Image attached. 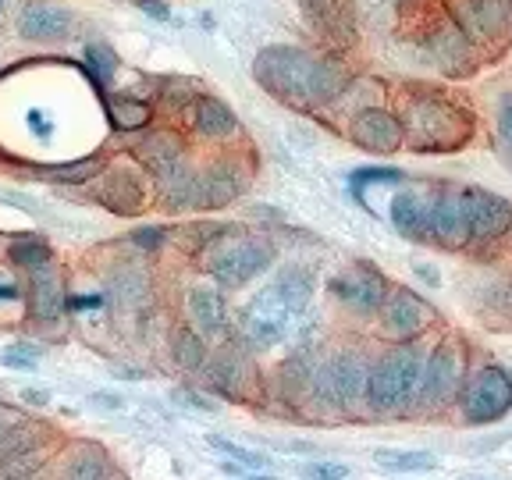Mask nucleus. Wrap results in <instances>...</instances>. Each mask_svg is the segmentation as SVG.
Instances as JSON below:
<instances>
[{"label": "nucleus", "instance_id": "f257e3e1", "mask_svg": "<svg viewBox=\"0 0 512 480\" xmlns=\"http://www.w3.org/2000/svg\"><path fill=\"white\" fill-rule=\"evenodd\" d=\"M253 75L274 100L299 111L331 104L345 89V72L338 64L299 47H264L253 61Z\"/></svg>", "mask_w": 512, "mask_h": 480}, {"label": "nucleus", "instance_id": "f03ea898", "mask_svg": "<svg viewBox=\"0 0 512 480\" xmlns=\"http://www.w3.org/2000/svg\"><path fill=\"white\" fill-rule=\"evenodd\" d=\"M313 299V274L306 267H285L267 288H260L239 313V331L249 349H274L285 342Z\"/></svg>", "mask_w": 512, "mask_h": 480}, {"label": "nucleus", "instance_id": "7ed1b4c3", "mask_svg": "<svg viewBox=\"0 0 512 480\" xmlns=\"http://www.w3.org/2000/svg\"><path fill=\"white\" fill-rule=\"evenodd\" d=\"M473 118L441 96H416L409 100L406 118H402V136L413 150H456L470 139Z\"/></svg>", "mask_w": 512, "mask_h": 480}, {"label": "nucleus", "instance_id": "20e7f679", "mask_svg": "<svg viewBox=\"0 0 512 480\" xmlns=\"http://www.w3.org/2000/svg\"><path fill=\"white\" fill-rule=\"evenodd\" d=\"M420 370H424V352L416 345H402L392 349L388 356L367 367V388L363 399L370 402V409L377 413H402L416 402L420 392Z\"/></svg>", "mask_w": 512, "mask_h": 480}, {"label": "nucleus", "instance_id": "39448f33", "mask_svg": "<svg viewBox=\"0 0 512 480\" xmlns=\"http://www.w3.org/2000/svg\"><path fill=\"white\" fill-rule=\"evenodd\" d=\"M274 264V246L264 239H242L235 235L232 242H214L207 253V274L224 288H242L256 278V274L271 271Z\"/></svg>", "mask_w": 512, "mask_h": 480}, {"label": "nucleus", "instance_id": "423d86ee", "mask_svg": "<svg viewBox=\"0 0 512 480\" xmlns=\"http://www.w3.org/2000/svg\"><path fill=\"white\" fill-rule=\"evenodd\" d=\"M363 388H367V363L356 352H335L320 367H313L310 392L324 409H352L363 399Z\"/></svg>", "mask_w": 512, "mask_h": 480}, {"label": "nucleus", "instance_id": "0eeeda50", "mask_svg": "<svg viewBox=\"0 0 512 480\" xmlns=\"http://www.w3.org/2000/svg\"><path fill=\"white\" fill-rule=\"evenodd\" d=\"M452 22L480 43H502L512 36V0H448Z\"/></svg>", "mask_w": 512, "mask_h": 480}, {"label": "nucleus", "instance_id": "6e6552de", "mask_svg": "<svg viewBox=\"0 0 512 480\" xmlns=\"http://www.w3.org/2000/svg\"><path fill=\"white\" fill-rule=\"evenodd\" d=\"M459 200H463L470 242H495L512 228V203L498 192L466 185V189H459Z\"/></svg>", "mask_w": 512, "mask_h": 480}, {"label": "nucleus", "instance_id": "1a4fd4ad", "mask_svg": "<svg viewBox=\"0 0 512 480\" xmlns=\"http://www.w3.org/2000/svg\"><path fill=\"white\" fill-rule=\"evenodd\" d=\"M512 409V377L502 367H484L463 392V416L470 424H491Z\"/></svg>", "mask_w": 512, "mask_h": 480}, {"label": "nucleus", "instance_id": "9d476101", "mask_svg": "<svg viewBox=\"0 0 512 480\" xmlns=\"http://www.w3.org/2000/svg\"><path fill=\"white\" fill-rule=\"evenodd\" d=\"M427 242H431V246H441V249L470 246V228H466L459 189H434L431 192V228H427Z\"/></svg>", "mask_w": 512, "mask_h": 480}, {"label": "nucleus", "instance_id": "9b49d317", "mask_svg": "<svg viewBox=\"0 0 512 480\" xmlns=\"http://www.w3.org/2000/svg\"><path fill=\"white\" fill-rule=\"evenodd\" d=\"M459 374H463V360H459L456 345H438L431 356H424L416 399L424 402V406H441V402H448L459 388Z\"/></svg>", "mask_w": 512, "mask_h": 480}, {"label": "nucleus", "instance_id": "f8f14e48", "mask_svg": "<svg viewBox=\"0 0 512 480\" xmlns=\"http://www.w3.org/2000/svg\"><path fill=\"white\" fill-rule=\"evenodd\" d=\"M331 292H335L349 310L374 313V310H381L384 296H388V285H384L381 271H377L374 264H352L349 271L331 281Z\"/></svg>", "mask_w": 512, "mask_h": 480}, {"label": "nucleus", "instance_id": "ddd939ff", "mask_svg": "<svg viewBox=\"0 0 512 480\" xmlns=\"http://www.w3.org/2000/svg\"><path fill=\"white\" fill-rule=\"evenodd\" d=\"M349 132H352V139H356V146H363V150H370V153H395L406 143L402 121L395 118V114L381 111V107H367V111L356 114Z\"/></svg>", "mask_w": 512, "mask_h": 480}, {"label": "nucleus", "instance_id": "4468645a", "mask_svg": "<svg viewBox=\"0 0 512 480\" xmlns=\"http://www.w3.org/2000/svg\"><path fill=\"white\" fill-rule=\"evenodd\" d=\"M427 54L438 64L445 75H456V79H466V75L477 68V57H473L470 36H466L459 25H441L427 40Z\"/></svg>", "mask_w": 512, "mask_h": 480}, {"label": "nucleus", "instance_id": "2eb2a0df", "mask_svg": "<svg viewBox=\"0 0 512 480\" xmlns=\"http://www.w3.org/2000/svg\"><path fill=\"white\" fill-rule=\"evenodd\" d=\"M18 29L29 40H64L72 32V11L61 8V4H50V0H32L22 8V18H18Z\"/></svg>", "mask_w": 512, "mask_h": 480}, {"label": "nucleus", "instance_id": "dca6fc26", "mask_svg": "<svg viewBox=\"0 0 512 480\" xmlns=\"http://www.w3.org/2000/svg\"><path fill=\"white\" fill-rule=\"evenodd\" d=\"M239 192H242V175L235 171V164L221 160V164L207 168L203 175H196V210L228 207L232 200H239Z\"/></svg>", "mask_w": 512, "mask_h": 480}, {"label": "nucleus", "instance_id": "f3484780", "mask_svg": "<svg viewBox=\"0 0 512 480\" xmlns=\"http://www.w3.org/2000/svg\"><path fill=\"white\" fill-rule=\"evenodd\" d=\"M392 224L399 235L413 242H427V228H431V192L402 189L392 196Z\"/></svg>", "mask_w": 512, "mask_h": 480}, {"label": "nucleus", "instance_id": "a211bd4d", "mask_svg": "<svg viewBox=\"0 0 512 480\" xmlns=\"http://www.w3.org/2000/svg\"><path fill=\"white\" fill-rule=\"evenodd\" d=\"M424 303L420 296H413L409 288H399V292H388L381 303V324L388 335L395 338H413L416 331L424 328Z\"/></svg>", "mask_w": 512, "mask_h": 480}, {"label": "nucleus", "instance_id": "6ab92c4d", "mask_svg": "<svg viewBox=\"0 0 512 480\" xmlns=\"http://www.w3.org/2000/svg\"><path fill=\"white\" fill-rule=\"evenodd\" d=\"M143 182H139L136 171L128 168H114L107 171L104 185H100V203H104L107 210H114V214L121 217H132L143 210Z\"/></svg>", "mask_w": 512, "mask_h": 480}, {"label": "nucleus", "instance_id": "aec40b11", "mask_svg": "<svg viewBox=\"0 0 512 480\" xmlns=\"http://www.w3.org/2000/svg\"><path fill=\"white\" fill-rule=\"evenodd\" d=\"M189 317L192 328L200 331L203 338H221L224 328H228V310H224V299L217 288H192L189 292Z\"/></svg>", "mask_w": 512, "mask_h": 480}, {"label": "nucleus", "instance_id": "412c9836", "mask_svg": "<svg viewBox=\"0 0 512 480\" xmlns=\"http://www.w3.org/2000/svg\"><path fill=\"white\" fill-rule=\"evenodd\" d=\"M192 128H196L203 139H228L239 132V121H235L232 107L221 104L217 96H200V100L192 104Z\"/></svg>", "mask_w": 512, "mask_h": 480}, {"label": "nucleus", "instance_id": "4be33fe9", "mask_svg": "<svg viewBox=\"0 0 512 480\" xmlns=\"http://www.w3.org/2000/svg\"><path fill=\"white\" fill-rule=\"evenodd\" d=\"M313 25L335 40H352V8L349 0H299Z\"/></svg>", "mask_w": 512, "mask_h": 480}, {"label": "nucleus", "instance_id": "5701e85b", "mask_svg": "<svg viewBox=\"0 0 512 480\" xmlns=\"http://www.w3.org/2000/svg\"><path fill=\"white\" fill-rule=\"evenodd\" d=\"M136 157H139V164H143V168H150L157 178H160V175H168V171H175V168H182V164H185L182 143H178L175 136H168V132L146 136L143 143H139Z\"/></svg>", "mask_w": 512, "mask_h": 480}, {"label": "nucleus", "instance_id": "b1692460", "mask_svg": "<svg viewBox=\"0 0 512 480\" xmlns=\"http://www.w3.org/2000/svg\"><path fill=\"white\" fill-rule=\"evenodd\" d=\"M203 374H207L210 388L228 399H242V388H246V360L239 352H221L214 360L203 363Z\"/></svg>", "mask_w": 512, "mask_h": 480}, {"label": "nucleus", "instance_id": "393cba45", "mask_svg": "<svg viewBox=\"0 0 512 480\" xmlns=\"http://www.w3.org/2000/svg\"><path fill=\"white\" fill-rule=\"evenodd\" d=\"M32 313L40 320H57L64 313V292H61V281H57V274L50 271L47 264L43 267H32Z\"/></svg>", "mask_w": 512, "mask_h": 480}, {"label": "nucleus", "instance_id": "a878e982", "mask_svg": "<svg viewBox=\"0 0 512 480\" xmlns=\"http://www.w3.org/2000/svg\"><path fill=\"white\" fill-rule=\"evenodd\" d=\"M107 118L118 132H139V128L150 125L153 118V107L139 96H128V93H118L107 100Z\"/></svg>", "mask_w": 512, "mask_h": 480}, {"label": "nucleus", "instance_id": "bb28decb", "mask_svg": "<svg viewBox=\"0 0 512 480\" xmlns=\"http://www.w3.org/2000/svg\"><path fill=\"white\" fill-rule=\"evenodd\" d=\"M61 477H68V480H107V477H118V470H114L111 459L100 456L96 448H79V452L61 466Z\"/></svg>", "mask_w": 512, "mask_h": 480}, {"label": "nucleus", "instance_id": "cd10ccee", "mask_svg": "<svg viewBox=\"0 0 512 480\" xmlns=\"http://www.w3.org/2000/svg\"><path fill=\"white\" fill-rule=\"evenodd\" d=\"M171 356L182 370H203L207 363V342L196 328H178L171 338Z\"/></svg>", "mask_w": 512, "mask_h": 480}, {"label": "nucleus", "instance_id": "c85d7f7f", "mask_svg": "<svg viewBox=\"0 0 512 480\" xmlns=\"http://www.w3.org/2000/svg\"><path fill=\"white\" fill-rule=\"evenodd\" d=\"M36 441H40V427H8L0 434V463L36 452Z\"/></svg>", "mask_w": 512, "mask_h": 480}, {"label": "nucleus", "instance_id": "c756f323", "mask_svg": "<svg viewBox=\"0 0 512 480\" xmlns=\"http://www.w3.org/2000/svg\"><path fill=\"white\" fill-rule=\"evenodd\" d=\"M100 171H104V160H100V157H86V160H75V164L50 168L47 175L57 178V182H64V185H86V182H93Z\"/></svg>", "mask_w": 512, "mask_h": 480}, {"label": "nucleus", "instance_id": "7c9ffc66", "mask_svg": "<svg viewBox=\"0 0 512 480\" xmlns=\"http://www.w3.org/2000/svg\"><path fill=\"white\" fill-rule=\"evenodd\" d=\"M310 381H313V360H306V356H292L281 367V392L288 395L310 392Z\"/></svg>", "mask_w": 512, "mask_h": 480}, {"label": "nucleus", "instance_id": "2f4dec72", "mask_svg": "<svg viewBox=\"0 0 512 480\" xmlns=\"http://www.w3.org/2000/svg\"><path fill=\"white\" fill-rule=\"evenodd\" d=\"M8 256L15 260L18 267L32 271V267L50 264V246L43 239H15V242H11V249H8Z\"/></svg>", "mask_w": 512, "mask_h": 480}, {"label": "nucleus", "instance_id": "473e14b6", "mask_svg": "<svg viewBox=\"0 0 512 480\" xmlns=\"http://www.w3.org/2000/svg\"><path fill=\"white\" fill-rule=\"evenodd\" d=\"M224 232L228 228H221V224H185L175 232V239L182 242V249H210Z\"/></svg>", "mask_w": 512, "mask_h": 480}, {"label": "nucleus", "instance_id": "72a5a7b5", "mask_svg": "<svg viewBox=\"0 0 512 480\" xmlns=\"http://www.w3.org/2000/svg\"><path fill=\"white\" fill-rule=\"evenodd\" d=\"M374 459L388 470H431L434 466L431 452H377Z\"/></svg>", "mask_w": 512, "mask_h": 480}, {"label": "nucleus", "instance_id": "f704fd0d", "mask_svg": "<svg viewBox=\"0 0 512 480\" xmlns=\"http://www.w3.org/2000/svg\"><path fill=\"white\" fill-rule=\"evenodd\" d=\"M86 61H89V68H93L96 82H107L114 75V68H118V57H114L107 47H100V43H89V47H86Z\"/></svg>", "mask_w": 512, "mask_h": 480}, {"label": "nucleus", "instance_id": "c9c22d12", "mask_svg": "<svg viewBox=\"0 0 512 480\" xmlns=\"http://www.w3.org/2000/svg\"><path fill=\"white\" fill-rule=\"evenodd\" d=\"M36 356H40L36 345H11V349L4 352V363H8V367H36Z\"/></svg>", "mask_w": 512, "mask_h": 480}, {"label": "nucleus", "instance_id": "e433bc0d", "mask_svg": "<svg viewBox=\"0 0 512 480\" xmlns=\"http://www.w3.org/2000/svg\"><path fill=\"white\" fill-rule=\"evenodd\" d=\"M128 242H136L139 249H160L168 242V232H164V228H139V232H132Z\"/></svg>", "mask_w": 512, "mask_h": 480}, {"label": "nucleus", "instance_id": "4c0bfd02", "mask_svg": "<svg viewBox=\"0 0 512 480\" xmlns=\"http://www.w3.org/2000/svg\"><path fill=\"white\" fill-rule=\"evenodd\" d=\"M498 136H502V143L512 150V93L502 100V107H498Z\"/></svg>", "mask_w": 512, "mask_h": 480}, {"label": "nucleus", "instance_id": "58836bf2", "mask_svg": "<svg viewBox=\"0 0 512 480\" xmlns=\"http://www.w3.org/2000/svg\"><path fill=\"white\" fill-rule=\"evenodd\" d=\"M214 445L221 448V452H228V456H235V459H242L246 466H264V456H253V452H246V448H239V445H232V441H221V438H214Z\"/></svg>", "mask_w": 512, "mask_h": 480}, {"label": "nucleus", "instance_id": "ea45409f", "mask_svg": "<svg viewBox=\"0 0 512 480\" xmlns=\"http://www.w3.org/2000/svg\"><path fill=\"white\" fill-rule=\"evenodd\" d=\"M306 477H317V480H342V477H349V470H345V466H331V463H313V466H306Z\"/></svg>", "mask_w": 512, "mask_h": 480}, {"label": "nucleus", "instance_id": "a19ab883", "mask_svg": "<svg viewBox=\"0 0 512 480\" xmlns=\"http://www.w3.org/2000/svg\"><path fill=\"white\" fill-rule=\"evenodd\" d=\"M352 182H399V171H384V168H367V171H356Z\"/></svg>", "mask_w": 512, "mask_h": 480}, {"label": "nucleus", "instance_id": "79ce46f5", "mask_svg": "<svg viewBox=\"0 0 512 480\" xmlns=\"http://www.w3.org/2000/svg\"><path fill=\"white\" fill-rule=\"evenodd\" d=\"M416 274H420V278H427V281H431V285H438V271H434V267L416 264Z\"/></svg>", "mask_w": 512, "mask_h": 480}, {"label": "nucleus", "instance_id": "37998d69", "mask_svg": "<svg viewBox=\"0 0 512 480\" xmlns=\"http://www.w3.org/2000/svg\"><path fill=\"white\" fill-rule=\"evenodd\" d=\"M370 4H377V8H381V4H399V0H370Z\"/></svg>", "mask_w": 512, "mask_h": 480}, {"label": "nucleus", "instance_id": "c03bdc74", "mask_svg": "<svg viewBox=\"0 0 512 480\" xmlns=\"http://www.w3.org/2000/svg\"><path fill=\"white\" fill-rule=\"evenodd\" d=\"M8 427H11V424H4V420H0V434H4V431H8Z\"/></svg>", "mask_w": 512, "mask_h": 480}]
</instances>
